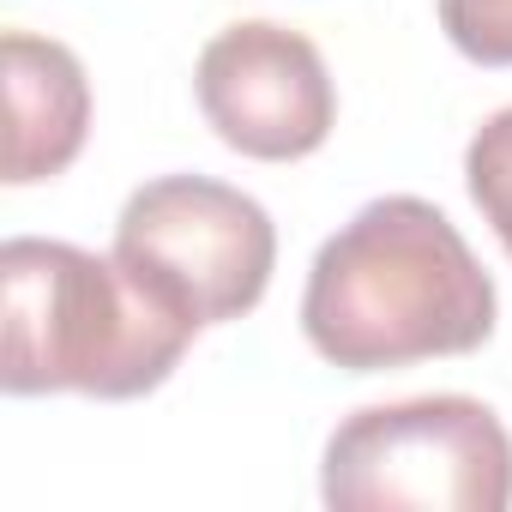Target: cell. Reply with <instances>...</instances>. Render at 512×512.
I'll return each mask as SVG.
<instances>
[{
	"mask_svg": "<svg viewBox=\"0 0 512 512\" xmlns=\"http://www.w3.org/2000/svg\"><path fill=\"white\" fill-rule=\"evenodd\" d=\"M494 278L458 223L416 199H368L320 253L302 290V332L344 374L470 356L494 338Z\"/></svg>",
	"mask_w": 512,
	"mask_h": 512,
	"instance_id": "6da1fadb",
	"label": "cell"
},
{
	"mask_svg": "<svg viewBox=\"0 0 512 512\" xmlns=\"http://www.w3.org/2000/svg\"><path fill=\"white\" fill-rule=\"evenodd\" d=\"M193 332L115 253L97 260L43 235L0 247V386L13 398H145L175 374Z\"/></svg>",
	"mask_w": 512,
	"mask_h": 512,
	"instance_id": "7a4b0ae2",
	"label": "cell"
},
{
	"mask_svg": "<svg viewBox=\"0 0 512 512\" xmlns=\"http://www.w3.org/2000/svg\"><path fill=\"white\" fill-rule=\"evenodd\" d=\"M320 500L332 512H506L512 434L458 392L368 404L332 428Z\"/></svg>",
	"mask_w": 512,
	"mask_h": 512,
	"instance_id": "3957f363",
	"label": "cell"
},
{
	"mask_svg": "<svg viewBox=\"0 0 512 512\" xmlns=\"http://www.w3.org/2000/svg\"><path fill=\"white\" fill-rule=\"evenodd\" d=\"M115 260L205 332L260 308L278 266V229L260 199L229 181L157 175L133 187L115 217Z\"/></svg>",
	"mask_w": 512,
	"mask_h": 512,
	"instance_id": "277c9868",
	"label": "cell"
},
{
	"mask_svg": "<svg viewBox=\"0 0 512 512\" xmlns=\"http://www.w3.org/2000/svg\"><path fill=\"white\" fill-rule=\"evenodd\" d=\"M199 109L211 133L253 163H296L332 139L338 85L326 55L272 19H241L199 49L193 67Z\"/></svg>",
	"mask_w": 512,
	"mask_h": 512,
	"instance_id": "5b68a950",
	"label": "cell"
},
{
	"mask_svg": "<svg viewBox=\"0 0 512 512\" xmlns=\"http://www.w3.org/2000/svg\"><path fill=\"white\" fill-rule=\"evenodd\" d=\"M0 73H7V187L67 175L91 133V79L79 55L55 37L7 31Z\"/></svg>",
	"mask_w": 512,
	"mask_h": 512,
	"instance_id": "8992f818",
	"label": "cell"
},
{
	"mask_svg": "<svg viewBox=\"0 0 512 512\" xmlns=\"http://www.w3.org/2000/svg\"><path fill=\"white\" fill-rule=\"evenodd\" d=\"M464 187L476 199V211L494 223L500 247L512 253V109L488 115L464 151Z\"/></svg>",
	"mask_w": 512,
	"mask_h": 512,
	"instance_id": "52a82bcc",
	"label": "cell"
},
{
	"mask_svg": "<svg viewBox=\"0 0 512 512\" xmlns=\"http://www.w3.org/2000/svg\"><path fill=\"white\" fill-rule=\"evenodd\" d=\"M440 31L476 67H512V0H440Z\"/></svg>",
	"mask_w": 512,
	"mask_h": 512,
	"instance_id": "ba28073f",
	"label": "cell"
}]
</instances>
